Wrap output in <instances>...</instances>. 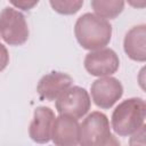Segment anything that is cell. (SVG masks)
<instances>
[{"instance_id": "cell-1", "label": "cell", "mask_w": 146, "mask_h": 146, "mask_svg": "<svg viewBox=\"0 0 146 146\" xmlns=\"http://www.w3.org/2000/svg\"><path fill=\"white\" fill-rule=\"evenodd\" d=\"M74 33L80 46L87 50L105 48L112 38V25L108 21L95 14L86 13L80 16L74 26Z\"/></svg>"}, {"instance_id": "cell-2", "label": "cell", "mask_w": 146, "mask_h": 146, "mask_svg": "<svg viewBox=\"0 0 146 146\" xmlns=\"http://www.w3.org/2000/svg\"><path fill=\"white\" fill-rule=\"evenodd\" d=\"M145 116L146 104L144 99L137 97L125 99L112 113V128L119 136H131L144 125Z\"/></svg>"}, {"instance_id": "cell-3", "label": "cell", "mask_w": 146, "mask_h": 146, "mask_svg": "<svg viewBox=\"0 0 146 146\" xmlns=\"http://www.w3.org/2000/svg\"><path fill=\"white\" fill-rule=\"evenodd\" d=\"M80 146H120L112 135L107 116L98 111L91 112L79 125Z\"/></svg>"}, {"instance_id": "cell-4", "label": "cell", "mask_w": 146, "mask_h": 146, "mask_svg": "<svg viewBox=\"0 0 146 146\" xmlns=\"http://www.w3.org/2000/svg\"><path fill=\"white\" fill-rule=\"evenodd\" d=\"M29 27L24 15L13 7L0 13V35L10 46H21L29 39Z\"/></svg>"}, {"instance_id": "cell-5", "label": "cell", "mask_w": 146, "mask_h": 146, "mask_svg": "<svg viewBox=\"0 0 146 146\" xmlns=\"http://www.w3.org/2000/svg\"><path fill=\"white\" fill-rule=\"evenodd\" d=\"M91 100L84 88L74 86L68 88L56 99V110L59 115H66L75 120L84 116L90 110Z\"/></svg>"}, {"instance_id": "cell-6", "label": "cell", "mask_w": 146, "mask_h": 146, "mask_svg": "<svg viewBox=\"0 0 146 146\" xmlns=\"http://www.w3.org/2000/svg\"><path fill=\"white\" fill-rule=\"evenodd\" d=\"M119 65L116 52L110 48L90 51L84 58V67L94 76H110L117 71Z\"/></svg>"}, {"instance_id": "cell-7", "label": "cell", "mask_w": 146, "mask_h": 146, "mask_svg": "<svg viewBox=\"0 0 146 146\" xmlns=\"http://www.w3.org/2000/svg\"><path fill=\"white\" fill-rule=\"evenodd\" d=\"M91 97L94 103L104 110L111 108L123 95L121 82L112 76L99 78L91 84Z\"/></svg>"}, {"instance_id": "cell-8", "label": "cell", "mask_w": 146, "mask_h": 146, "mask_svg": "<svg viewBox=\"0 0 146 146\" xmlns=\"http://www.w3.org/2000/svg\"><path fill=\"white\" fill-rule=\"evenodd\" d=\"M79 125L78 120L66 115H59L55 117L52 123L50 139L55 146H78Z\"/></svg>"}, {"instance_id": "cell-9", "label": "cell", "mask_w": 146, "mask_h": 146, "mask_svg": "<svg viewBox=\"0 0 146 146\" xmlns=\"http://www.w3.org/2000/svg\"><path fill=\"white\" fill-rule=\"evenodd\" d=\"M72 83L73 79L68 74L62 72H51L40 79L36 86V91L42 99L51 102L56 100L63 92L71 88Z\"/></svg>"}, {"instance_id": "cell-10", "label": "cell", "mask_w": 146, "mask_h": 146, "mask_svg": "<svg viewBox=\"0 0 146 146\" xmlns=\"http://www.w3.org/2000/svg\"><path fill=\"white\" fill-rule=\"evenodd\" d=\"M55 121V113L47 106H39L34 110L33 119L30 123L29 135L38 144H46L50 140L51 128Z\"/></svg>"}, {"instance_id": "cell-11", "label": "cell", "mask_w": 146, "mask_h": 146, "mask_svg": "<svg viewBox=\"0 0 146 146\" xmlns=\"http://www.w3.org/2000/svg\"><path fill=\"white\" fill-rule=\"evenodd\" d=\"M146 26L144 24L133 26L124 36L123 48L129 58L137 62L146 60Z\"/></svg>"}, {"instance_id": "cell-12", "label": "cell", "mask_w": 146, "mask_h": 146, "mask_svg": "<svg viewBox=\"0 0 146 146\" xmlns=\"http://www.w3.org/2000/svg\"><path fill=\"white\" fill-rule=\"evenodd\" d=\"M91 8L98 17H102L107 21V18L113 19L119 16L123 8L124 1L122 0H92Z\"/></svg>"}, {"instance_id": "cell-13", "label": "cell", "mask_w": 146, "mask_h": 146, "mask_svg": "<svg viewBox=\"0 0 146 146\" xmlns=\"http://www.w3.org/2000/svg\"><path fill=\"white\" fill-rule=\"evenodd\" d=\"M50 6L52 9L63 15H72L80 10L83 6L82 0H62V1H50Z\"/></svg>"}, {"instance_id": "cell-14", "label": "cell", "mask_w": 146, "mask_h": 146, "mask_svg": "<svg viewBox=\"0 0 146 146\" xmlns=\"http://www.w3.org/2000/svg\"><path fill=\"white\" fill-rule=\"evenodd\" d=\"M9 63V54L7 48L0 42V72L3 71Z\"/></svg>"}, {"instance_id": "cell-15", "label": "cell", "mask_w": 146, "mask_h": 146, "mask_svg": "<svg viewBox=\"0 0 146 146\" xmlns=\"http://www.w3.org/2000/svg\"><path fill=\"white\" fill-rule=\"evenodd\" d=\"M11 5L23 10H30L35 5H38V1H11Z\"/></svg>"}]
</instances>
